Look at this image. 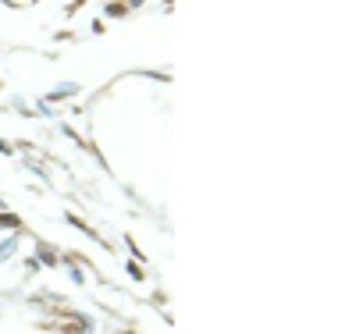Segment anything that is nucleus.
Masks as SVG:
<instances>
[{
	"mask_svg": "<svg viewBox=\"0 0 356 334\" xmlns=\"http://www.w3.org/2000/svg\"><path fill=\"white\" fill-rule=\"evenodd\" d=\"M107 15H114V18H118V15H125V4H111V8H107Z\"/></svg>",
	"mask_w": 356,
	"mask_h": 334,
	"instance_id": "nucleus-1",
	"label": "nucleus"
},
{
	"mask_svg": "<svg viewBox=\"0 0 356 334\" xmlns=\"http://www.w3.org/2000/svg\"><path fill=\"white\" fill-rule=\"evenodd\" d=\"M0 224H4V228H15L18 221H15V217H8V214H0Z\"/></svg>",
	"mask_w": 356,
	"mask_h": 334,
	"instance_id": "nucleus-2",
	"label": "nucleus"
}]
</instances>
